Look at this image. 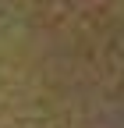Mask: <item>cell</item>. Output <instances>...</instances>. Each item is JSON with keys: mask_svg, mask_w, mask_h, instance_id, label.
<instances>
[{"mask_svg": "<svg viewBox=\"0 0 124 128\" xmlns=\"http://www.w3.org/2000/svg\"><path fill=\"white\" fill-rule=\"evenodd\" d=\"M14 0H0V71H4V64L11 60L14 46H18V11H11ZM0 86H4V78H0Z\"/></svg>", "mask_w": 124, "mask_h": 128, "instance_id": "cell-1", "label": "cell"}]
</instances>
